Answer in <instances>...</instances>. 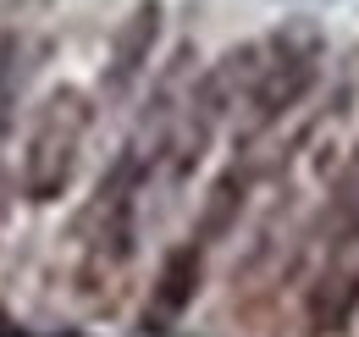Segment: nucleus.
<instances>
[{
  "label": "nucleus",
  "mask_w": 359,
  "mask_h": 337,
  "mask_svg": "<svg viewBox=\"0 0 359 337\" xmlns=\"http://www.w3.org/2000/svg\"><path fill=\"white\" fill-rule=\"evenodd\" d=\"M238 205H243V171H226L222 183L210 188V199H205V216H199V244H216L226 227H232Z\"/></svg>",
  "instance_id": "6"
},
{
  "label": "nucleus",
  "mask_w": 359,
  "mask_h": 337,
  "mask_svg": "<svg viewBox=\"0 0 359 337\" xmlns=\"http://www.w3.org/2000/svg\"><path fill=\"white\" fill-rule=\"evenodd\" d=\"M155 39H161V6H155V0H144V6H133V17L116 28L111 67H105V88H111V94H122V88L144 72V61H149Z\"/></svg>",
  "instance_id": "4"
},
{
  "label": "nucleus",
  "mask_w": 359,
  "mask_h": 337,
  "mask_svg": "<svg viewBox=\"0 0 359 337\" xmlns=\"http://www.w3.org/2000/svg\"><path fill=\"white\" fill-rule=\"evenodd\" d=\"M89 122L94 105L83 88L45 94V105L34 111V127H28V144H22V194L34 205H50L67 194L78 155H83V138H89Z\"/></svg>",
  "instance_id": "2"
},
{
  "label": "nucleus",
  "mask_w": 359,
  "mask_h": 337,
  "mask_svg": "<svg viewBox=\"0 0 359 337\" xmlns=\"http://www.w3.org/2000/svg\"><path fill=\"white\" fill-rule=\"evenodd\" d=\"M199 293V244H182V249L166 254L161 265V282H155V304H149V321L166 326L188 310V298Z\"/></svg>",
  "instance_id": "5"
},
{
  "label": "nucleus",
  "mask_w": 359,
  "mask_h": 337,
  "mask_svg": "<svg viewBox=\"0 0 359 337\" xmlns=\"http://www.w3.org/2000/svg\"><path fill=\"white\" fill-rule=\"evenodd\" d=\"M359 310V211L332 232V244L304 288V326L310 337H337Z\"/></svg>",
  "instance_id": "3"
},
{
  "label": "nucleus",
  "mask_w": 359,
  "mask_h": 337,
  "mask_svg": "<svg viewBox=\"0 0 359 337\" xmlns=\"http://www.w3.org/2000/svg\"><path fill=\"white\" fill-rule=\"evenodd\" d=\"M348 194H354V211H359V155H354V171H348Z\"/></svg>",
  "instance_id": "7"
},
{
  "label": "nucleus",
  "mask_w": 359,
  "mask_h": 337,
  "mask_svg": "<svg viewBox=\"0 0 359 337\" xmlns=\"http://www.w3.org/2000/svg\"><path fill=\"white\" fill-rule=\"evenodd\" d=\"M266 44V55H260V84L249 94V111H243V122H238V138H260L266 127H276L304 94L315 88L320 78V55H326V39H320V28L304 22V17H293V22H282Z\"/></svg>",
  "instance_id": "1"
}]
</instances>
